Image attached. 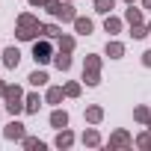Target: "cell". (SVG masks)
I'll return each mask as SVG.
<instances>
[{
	"label": "cell",
	"mask_w": 151,
	"mask_h": 151,
	"mask_svg": "<svg viewBox=\"0 0 151 151\" xmlns=\"http://www.w3.org/2000/svg\"><path fill=\"white\" fill-rule=\"evenodd\" d=\"M42 27H45V24H39V18H36V15L24 12V15L18 18V30H15V36H18L21 42H30V39H36V36L42 33Z\"/></svg>",
	"instance_id": "1"
},
{
	"label": "cell",
	"mask_w": 151,
	"mask_h": 151,
	"mask_svg": "<svg viewBox=\"0 0 151 151\" xmlns=\"http://www.w3.org/2000/svg\"><path fill=\"white\" fill-rule=\"evenodd\" d=\"M83 80H86V86H98L101 83V56H95V53L86 56V62H83Z\"/></svg>",
	"instance_id": "2"
},
{
	"label": "cell",
	"mask_w": 151,
	"mask_h": 151,
	"mask_svg": "<svg viewBox=\"0 0 151 151\" xmlns=\"http://www.w3.org/2000/svg\"><path fill=\"white\" fill-rule=\"evenodd\" d=\"M45 9H47L56 21H71V24H74V18H77V12H74V6L68 3V0H65V3H62V0H50Z\"/></svg>",
	"instance_id": "3"
},
{
	"label": "cell",
	"mask_w": 151,
	"mask_h": 151,
	"mask_svg": "<svg viewBox=\"0 0 151 151\" xmlns=\"http://www.w3.org/2000/svg\"><path fill=\"white\" fill-rule=\"evenodd\" d=\"M3 98H6V110H9L12 116L24 113V89H21V86H9Z\"/></svg>",
	"instance_id": "4"
},
{
	"label": "cell",
	"mask_w": 151,
	"mask_h": 151,
	"mask_svg": "<svg viewBox=\"0 0 151 151\" xmlns=\"http://www.w3.org/2000/svg\"><path fill=\"white\" fill-rule=\"evenodd\" d=\"M33 59H36L39 65H45V62H50V59H53V47H50L47 36H45L42 42H36V45H33Z\"/></svg>",
	"instance_id": "5"
},
{
	"label": "cell",
	"mask_w": 151,
	"mask_h": 151,
	"mask_svg": "<svg viewBox=\"0 0 151 151\" xmlns=\"http://www.w3.org/2000/svg\"><path fill=\"white\" fill-rule=\"evenodd\" d=\"M110 148H130L133 145V139H130V133L127 130H116L113 136H110V142H107Z\"/></svg>",
	"instance_id": "6"
},
{
	"label": "cell",
	"mask_w": 151,
	"mask_h": 151,
	"mask_svg": "<svg viewBox=\"0 0 151 151\" xmlns=\"http://www.w3.org/2000/svg\"><path fill=\"white\" fill-rule=\"evenodd\" d=\"M3 136H6V139H24V136H27V130H24V124H21V122H9V124H6V130H3Z\"/></svg>",
	"instance_id": "7"
},
{
	"label": "cell",
	"mask_w": 151,
	"mask_h": 151,
	"mask_svg": "<svg viewBox=\"0 0 151 151\" xmlns=\"http://www.w3.org/2000/svg\"><path fill=\"white\" fill-rule=\"evenodd\" d=\"M18 62H21V53H18V47H6V50H3V65H6V68H15Z\"/></svg>",
	"instance_id": "8"
},
{
	"label": "cell",
	"mask_w": 151,
	"mask_h": 151,
	"mask_svg": "<svg viewBox=\"0 0 151 151\" xmlns=\"http://www.w3.org/2000/svg\"><path fill=\"white\" fill-rule=\"evenodd\" d=\"M50 124H53L56 130L68 127V113H65V110H53V113H50Z\"/></svg>",
	"instance_id": "9"
},
{
	"label": "cell",
	"mask_w": 151,
	"mask_h": 151,
	"mask_svg": "<svg viewBox=\"0 0 151 151\" xmlns=\"http://www.w3.org/2000/svg\"><path fill=\"white\" fill-rule=\"evenodd\" d=\"M107 56L110 59H122L124 56V45L122 42H107Z\"/></svg>",
	"instance_id": "10"
},
{
	"label": "cell",
	"mask_w": 151,
	"mask_h": 151,
	"mask_svg": "<svg viewBox=\"0 0 151 151\" xmlns=\"http://www.w3.org/2000/svg\"><path fill=\"white\" fill-rule=\"evenodd\" d=\"M53 65H56L59 71H68V68H71V53H65V50H59V53L53 56Z\"/></svg>",
	"instance_id": "11"
},
{
	"label": "cell",
	"mask_w": 151,
	"mask_h": 151,
	"mask_svg": "<svg viewBox=\"0 0 151 151\" xmlns=\"http://www.w3.org/2000/svg\"><path fill=\"white\" fill-rule=\"evenodd\" d=\"M101 119H104V110H101L98 104H92V107H86V122H89V124H98Z\"/></svg>",
	"instance_id": "12"
},
{
	"label": "cell",
	"mask_w": 151,
	"mask_h": 151,
	"mask_svg": "<svg viewBox=\"0 0 151 151\" xmlns=\"http://www.w3.org/2000/svg\"><path fill=\"white\" fill-rule=\"evenodd\" d=\"M92 27H95V24H92L89 18H80V15L74 18V30H77V33H83V36H89V33H92Z\"/></svg>",
	"instance_id": "13"
},
{
	"label": "cell",
	"mask_w": 151,
	"mask_h": 151,
	"mask_svg": "<svg viewBox=\"0 0 151 151\" xmlns=\"http://www.w3.org/2000/svg\"><path fill=\"white\" fill-rule=\"evenodd\" d=\"M124 21H127L130 27H133V24H142V9H136V6L130 3V9L124 12Z\"/></svg>",
	"instance_id": "14"
},
{
	"label": "cell",
	"mask_w": 151,
	"mask_h": 151,
	"mask_svg": "<svg viewBox=\"0 0 151 151\" xmlns=\"http://www.w3.org/2000/svg\"><path fill=\"white\" fill-rule=\"evenodd\" d=\"M104 30L113 36V33H122V18H116V15H107V21H104Z\"/></svg>",
	"instance_id": "15"
},
{
	"label": "cell",
	"mask_w": 151,
	"mask_h": 151,
	"mask_svg": "<svg viewBox=\"0 0 151 151\" xmlns=\"http://www.w3.org/2000/svg\"><path fill=\"white\" fill-rule=\"evenodd\" d=\"M39 107H42V98L39 95H27L24 98V113H39Z\"/></svg>",
	"instance_id": "16"
},
{
	"label": "cell",
	"mask_w": 151,
	"mask_h": 151,
	"mask_svg": "<svg viewBox=\"0 0 151 151\" xmlns=\"http://www.w3.org/2000/svg\"><path fill=\"white\" fill-rule=\"evenodd\" d=\"M83 145H89V148H95V145H101V133H98L95 127H89V130L83 133Z\"/></svg>",
	"instance_id": "17"
},
{
	"label": "cell",
	"mask_w": 151,
	"mask_h": 151,
	"mask_svg": "<svg viewBox=\"0 0 151 151\" xmlns=\"http://www.w3.org/2000/svg\"><path fill=\"white\" fill-rule=\"evenodd\" d=\"M71 142H74V133L71 130H59V136H56V148H71Z\"/></svg>",
	"instance_id": "18"
},
{
	"label": "cell",
	"mask_w": 151,
	"mask_h": 151,
	"mask_svg": "<svg viewBox=\"0 0 151 151\" xmlns=\"http://www.w3.org/2000/svg\"><path fill=\"white\" fill-rule=\"evenodd\" d=\"M133 119H136L139 124H148V122H151V110H148V107H136V110H133Z\"/></svg>",
	"instance_id": "19"
},
{
	"label": "cell",
	"mask_w": 151,
	"mask_h": 151,
	"mask_svg": "<svg viewBox=\"0 0 151 151\" xmlns=\"http://www.w3.org/2000/svg\"><path fill=\"white\" fill-rule=\"evenodd\" d=\"M95 9H98L101 15H110V12L116 9V0H95Z\"/></svg>",
	"instance_id": "20"
},
{
	"label": "cell",
	"mask_w": 151,
	"mask_h": 151,
	"mask_svg": "<svg viewBox=\"0 0 151 151\" xmlns=\"http://www.w3.org/2000/svg\"><path fill=\"white\" fill-rule=\"evenodd\" d=\"M62 95H65V89L50 86V89H47V104H59V101H62Z\"/></svg>",
	"instance_id": "21"
},
{
	"label": "cell",
	"mask_w": 151,
	"mask_h": 151,
	"mask_svg": "<svg viewBox=\"0 0 151 151\" xmlns=\"http://www.w3.org/2000/svg\"><path fill=\"white\" fill-rule=\"evenodd\" d=\"M21 142H24V148H30V151H36V148H39V151H45V142H42V139H36V136H24Z\"/></svg>",
	"instance_id": "22"
},
{
	"label": "cell",
	"mask_w": 151,
	"mask_h": 151,
	"mask_svg": "<svg viewBox=\"0 0 151 151\" xmlns=\"http://www.w3.org/2000/svg\"><path fill=\"white\" fill-rule=\"evenodd\" d=\"M42 36H47V39H59L62 30H59L56 24H45V27H42Z\"/></svg>",
	"instance_id": "23"
},
{
	"label": "cell",
	"mask_w": 151,
	"mask_h": 151,
	"mask_svg": "<svg viewBox=\"0 0 151 151\" xmlns=\"http://www.w3.org/2000/svg\"><path fill=\"white\" fill-rule=\"evenodd\" d=\"M136 145H139V148H145V151H151V127H148L145 133H139V136H136Z\"/></svg>",
	"instance_id": "24"
},
{
	"label": "cell",
	"mask_w": 151,
	"mask_h": 151,
	"mask_svg": "<svg viewBox=\"0 0 151 151\" xmlns=\"http://www.w3.org/2000/svg\"><path fill=\"white\" fill-rule=\"evenodd\" d=\"M27 80H30L33 86H45V83H47V74H45V71H33Z\"/></svg>",
	"instance_id": "25"
},
{
	"label": "cell",
	"mask_w": 151,
	"mask_h": 151,
	"mask_svg": "<svg viewBox=\"0 0 151 151\" xmlns=\"http://www.w3.org/2000/svg\"><path fill=\"white\" fill-rule=\"evenodd\" d=\"M148 33H151V30H148L145 24H133V27H130V36H133V39H145Z\"/></svg>",
	"instance_id": "26"
},
{
	"label": "cell",
	"mask_w": 151,
	"mask_h": 151,
	"mask_svg": "<svg viewBox=\"0 0 151 151\" xmlns=\"http://www.w3.org/2000/svg\"><path fill=\"white\" fill-rule=\"evenodd\" d=\"M59 50L71 53V50H74V36H59Z\"/></svg>",
	"instance_id": "27"
},
{
	"label": "cell",
	"mask_w": 151,
	"mask_h": 151,
	"mask_svg": "<svg viewBox=\"0 0 151 151\" xmlns=\"http://www.w3.org/2000/svg\"><path fill=\"white\" fill-rule=\"evenodd\" d=\"M65 95L68 98H77L80 95V83H65Z\"/></svg>",
	"instance_id": "28"
},
{
	"label": "cell",
	"mask_w": 151,
	"mask_h": 151,
	"mask_svg": "<svg viewBox=\"0 0 151 151\" xmlns=\"http://www.w3.org/2000/svg\"><path fill=\"white\" fill-rule=\"evenodd\" d=\"M142 65H145V68H151V50H145V53H142Z\"/></svg>",
	"instance_id": "29"
},
{
	"label": "cell",
	"mask_w": 151,
	"mask_h": 151,
	"mask_svg": "<svg viewBox=\"0 0 151 151\" xmlns=\"http://www.w3.org/2000/svg\"><path fill=\"white\" fill-rule=\"evenodd\" d=\"M50 0H30V6H47Z\"/></svg>",
	"instance_id": "30"
},
{
	"label": "cell",
	"mask_w": 151,
	"mask_h": 151,
	"mask_svg": "<svg viewBox=\"0 0 151 151\" xmlns=\"http://www.w3.org/2000/svg\"><path fill=\"white\" fill-rule=\"evenodd\" d=\"M6 89H9V86H6L3 80H0V98H3V95H6Z\"/></svg>",
	"instance_id": "31"
},
{
	"label": "cell",
	"mask_w": 151,
	"mask_h": 151,
	"mask_svg": "<svg viewBox=\"0 0 151 151\" xmlns=\"http://www.w3.org/2000/svg\"><path fill=\"white\" fill-rule=\"evenodd\" d=\"M142 6H145V9H151V0H142Z\"/></svg>",
	"instance_id": "32"
},
{
	"label": "cell",
	"mask_w": 151,
	"mask_h": 151,
	"mask_svg": "<svg viewBox=\"0 0 151 151\" xmlns=\"http://www.w3.org/2000/svg\"><path fill=\"white\" fill-rule=\"evenodd\" d=\"M127 3H133V0H127Z\"/></svg>",
	"instance_id": "33"
},
{
	"label": "cell",
	"mask_w": 151,
	"mask_h": 151,
	"mask_svg": "<svg viewBox=\"0 0 151 151\" xmlns=\"http://www.w3.org/2000/svg\"><path fill=\"white\" fill-rule=\"evenodd\" d=\"M148 30H151V24H148Z\"/></svg>",
	"instance_id": "34"
}]
</instances>
